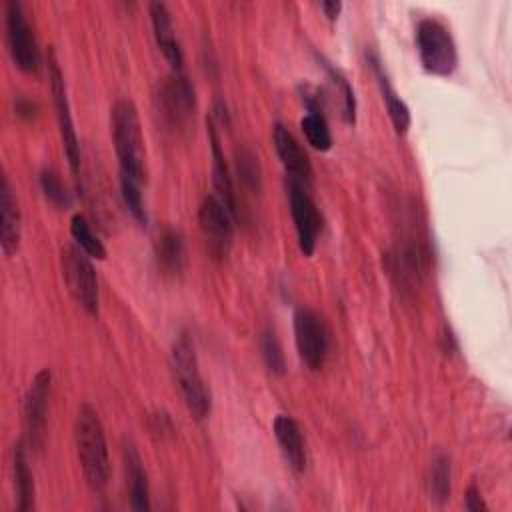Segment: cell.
I'll list each match as a JSON object with an SVG mask.
<instances>
[{
    "mask_svg": "<svg viewBox=\"0 0 512 512\" xmlns=\"http://www.w3.org/2000/svg\"><path fill=\"white\" fill-rule=\"evenodd\" d=\"M370 66L374 70V76H376V82H378V88H380V94H382V100H384V106H386V112H388V118L392 122V128L398 136H404L410 128V108L406 106V102L398 96V92L394 90L390 78L386 76L378 56H370Z\"/></svg>",
    "mask_w": 512,
    "mask_h": 512,
    "instance_id": "cell-18",
    "label": "cell"
},
{
    "mask_svg": "<svg viewBox=\"0 0 512 512\" xmlns=\"http://www.w3.org/2000/svg\"><path fill=\"white\" fill-rule=\"evenodd\" d=\"M110 132L118 158V176L144 184V138L132 100L122 98L112 106Z\"/></svg>",
    "mask_w": 512,
    "mask_h": 512,
    "instance_id": "cell-2",
    "label": "cell"
},
{
    "mask_svg": "<svg viewBox=\"0 0 512 512\" xmlns=\"http://www.w3.org/2000/svg\"><path fill=\"white\" fill-rule=\"evenodd\" d=\"M272 142H274L278 160H280L284 172L288 174V180L310 186L312 164H310L306 152L302 150V146L298 144V140L294 138V134L284 124L278 122V124H274V130H272Z\"/></svg>",
    "mask_w": 512,
    "mask_h": 512,
    "instance_id": "cell-12",
    "label": "cell"
},
{
    "mask_svg": "<svg viewBox=\"0 0 512 512\" xmlns=\"http://www.w3.org/2000/svg\"><path fill=\"white\" fill-rule=\"evenodd\" d=\"M14 108H16V114L26 118V120H30L34 116V112H36V106L30 100H26V98H18Z\"/></svg>",
    "mask_w": 512,
    "mask_h": 512,
    "instance_id": "cell-32",
    "label": "cell"
},
{
    "mask_svg": "<svg viewBox=\"0 0 512 512\" xmlns=\"http://www.w3.org/2000/svg\"><path fill=\"white\" fill-rule=\"evenodd\" d=\"M74 444L86 484L96 492L104 490L110 480L108 444L100 416L90 404L80 406L76 414Z\"/></svg>",
    "mask_w": 512,
    "mask_h": 512,
    "instance_id": "cell-1",
    "label": "cell"
},
{
    "mask_svg": "<svg viewBox=\"0 0 512 512\" xmlns=\"http://www.w3.org/2000/svg\"><path fill=\"white\" fill-rule=\"evenodd\" d=\"M300 128L306 142L314 150L328 152L332 148V134L322 110H308V114L300 120Z\"/></svg>",
    "mask_w": 512,
    "mask_h": 512,
    "instance_id": "cell-23",
    "label": "cell"
},
{
    "mask_svg": "<svg viewBox=\"0 0 512 512\" xmlns=\"http://www.w3.org/2000/svg\"><path fill=\"white\" fill-rule=\"evenodd\" d=\"M186 250L184 238L178 230L166 228L156 240V262L164 274H178L184 268Z\"/></svg>",
    "mask_w": 512,
    "mask_h": 512,
    "instance_id": "cell-21",
    "label": "cell"
},
{
    "mask_svg": "<svg viewBox=\"0 0 512 512\" xmlns=\"http://www.w3.org/2000/svg\"><path fill=\"white\" fill-rule=\"evenodd\" d=\"M428 498L436 504H444L450 498V460L436 456L428 470Z\"/></svg>",
    "mask_w": 512,
    "mask_h": 512,
    "instance_id": "cell-24",
    "label": "cell"
},
{
    "mask_svg": "<svg viewBox=\"0 0 512 512\" xmlns=\"http://www.w3.org/2000/svg\"><path fill=\"white\" fill-rule=\"evenodd\" d=\"M236 172H238V178L240 182L252 190V192H258L260 190V164H258V158L254 156L252 150L248 148H242L236 152Z\"/></svg>",
    "mask_w": 512,
    "mask_h": 512,
    "instance_id": "cell-26",
    "label": "cell"
},
{
    "mask_svg": "<svg viewBox=\"0 0 512 512\" xmlns=\"http://www.w3.org/2000/svg\"><path fill=\"white\" fill-rule=\"evenodd\" d=\"M208 136H210V148H212V182L218 192V198L224 202V206L236 214V192H234V182L230 168L226 164L222 146H220V136L216 132V126L212 120H208Z\"/></svg>",
    "mask_w": 512,
    "mask_h": 512,
    "instance_id": "cell-19",
    "label": "cell"
},
{
    "mask_svg": "<svg viewBox=\"0 0 512 512\" xmlns=\"http://www.w3.org/2000/svg\"><path fill=\"white\" fill-rule=\"evenodd\" d=\"M272 430H274V438H276L288 466L298 474L304 472L306 444H304V436H302L298 422L286 414H278L272 422Z\"/></svg>",
    "mask_w": 512,
    "mask_h": 512,
    "instance_id": "cell-16",
    "label": "cell"
},
{
    "mask_svg": "<svg viewBox=\"0 0 512 512\" xmlns=\"http://www.w3.org/2000/svg\"><path fill=\"white\" fill-rule=\"evenodd\" d=\"M12 480H14V494H16V510L28 512L34 508V478L28 468L26 450L22 442L14 444L12 450Z\"/></svg>",
    "mask_w": 512,
    "mask_h": 512,
    "instance_id": "cell-20",
    "label": "cell"
},
{
    "mask_svg": "<svg viewBox=\"0 0 512 512\" xmlns=\"http://www.w3.org/2000/svg\"><path fill=\"white\" fill-rule=\"evenodd\" d=\"M46 66H48V82H50V90H52V98H54V106H56V118H58L64 154H66L72 174H78L80 172V144H78V136H76V128H74V120H72L66 82H64V76L58 66L54 50H48Z\"/></svg>",
    "mask_w": 512,
    "mask_h": 512,
    "instance_id": "cell-7",
    "label": "cell"
},
{
    "mask_svg": "<svg viewBox=\"0 0 512 512\" xmlns=\"http://www.w3.org/2000/svg\"><path fill=\"white\" fill-rule=\"evenodd\" d=\"M60 268L64 284L74 298V302L90 316L98 314V278L92 258L82 252L76 244H68L60 252Z\"/></svg>",
    "mask_w": 512,
    "mask_h": 512,
    "instance_id": "cell-5",
    "label": "cell"
},
{
    "mask_svg": "<svg viewBox=\"0 0 512 512\" xmlns=\"http://www.w3.org/2000/svg\"><path fill=\"white\" fill-rule=\"evenodd\" d=\"M158 100L162 114L172 124H184L194 112V88L184 76V72H170V76L160 84Z\"/></svg>",
    "mask_w": 512,
    "mask_h": 512,
    "instance_id": "cell-13",
    "label": "cell"
},
{
    "mask_svg": "<svg viewBox=\"0 0 512 512\" xmlns=\"http://www.w3.org/2000/svg\"><path fill=\"white\" fill-rule=\"evenodd\" d=\"M52 390V374L48 368H42L32 378L24 402H22V420L28 444L34 450H40L46 436V418H48V400Z\"/></svg>",
    "mask_w": 512,
    "mask_h": 512,
    "instance_id": "cell-10",
    "label": "cell"
},
{
    "mask_svg": "<svg viewBox=\"0 0 512 512\" xmlns=\"http://www.w3.org/2000/svg\"><path fill=\"white\" fill-rule=\"evenodd\" d=\"M70 234H72L74 244L82 252H86L90 258H94V260H104L106 258V248H104L102 240L92 232L84 214H74L70 218Z\"/></svg>",
    "mask_w": 512,
    "mask_h": 512,
    "instance_id": "cell-22",
    "label": "cell"
},
{
    "mask_svg": "<svg viewBox=\"0 0 512 512\" xmlns=\"http://www.w3.org/2000/svg\"><path fill=\"white\" fill-rule=\"evenodd\" d=\"M416 52L422 68L440 78H448L458 68V48L456 42L446 28L436 18H422L416 24Z\"/></svg>",
    "mask_w": 512,
    "mask_h": 512,
    "instance_id": "cell-4",
    "label": "cell"
},
{
    "mask_svg": "<svg viewBox=\"0 0 512 512\" xmlns=\"http://www.w3.org/2000/svg\"><path fill=\"white\" fill-rule=\"evenodd\" d=\"M324 68H326L328 76L332 78L334 86L340 90L344 120H346L348 124H354V122H356V96H354V90H352L350 82L342 76V72H338V70H336L334 66H330L328 62H324Z\"/></svg>",
    "mask_w": 512,
    "mask_h": 512,
    "instance_id": "cell-29",
    "label": "cell"
},
{
    "mask_svg": "<svg viewBox=\"0 0 512 512\" xmlns=\"http://www.w3.org/2000/svg\"><path fill=\"white\" fill-rule=\"evenodd\" d=\"M122 456H124V472H126L130 506L136 512H148L150 510V488H148V476H146L142 458L132 442L124 444Z\"/></svg>",
    "mask_w": 512,
    "mask_h": 512,
    "instance_id": "cell-17",
    "label": "cell"
},
{
    "mask_svg": "<svg viewBox=\"0 0 512 512\" xmlns=\"http://www.w3.org/2000/svg\"><path fill=\"white\" fill-rule=\"evenodd\" d=\"M172 372L174 380L178 384L180 396L188 408V412L196 420H204L210 414L212 400H210V390L204 384V378L200 374L198 366V356L194 342L190 334L182 332L174 344H172Z\"/></svg>",
    "mask_w": 512,
    "mask_h": 512,
    "instance_id": "cell-3",
    "label": "cell"
},
{
    "mask_svg": "<svg viewBox=\"0 0 512 512\" xmlns=\"http://www.w3.org/2000/svg\"><path fill=\"white\" fill-rule=\"evenodd\" d=\"M294 342L308 370H320L328 356V330L324 320L310 308L294 312Z\"/></svg>",
    "mask_w": 512,
    "mask_h": 512,
    "instance_id": "cell-9",
    "label": "cell"
},
{
    "mask_svg": "<svg viewBox=\"0 0 512 512\" xmlns=\"http://www.w3.org/2000/svg\"><path fill=\"white\" fill-rule=\"evenodd\" d=\"M320 10L324 12V16L334 22L338 16H340V10H342V2L340 0H322L320 2Z\"/></svg>",
    "mask_w": 512,
    "mask_h": 512,
    "instance_id": "cell-31",
    "label": "cell"
},
{
    "mask_svg": "<svg viewBox=\"0 0 512 512\" xmlns=\"http://www.w3.org/2000/svg\"><path fill=\"white\" fill-rule=\"evenodd\" d=\"M120 196L128 212L134 216L136 222L146 224V210H144V200H142V182L120 178Z\"/></svg>",
    "mask_w": 512,
    "mask_h": 512,
    "instance_id": "cell-27",
    "label": "cell"
},
{
    "mask_svg": "<svg viewBox=\"0 0 512 512\" xmlns=\"http://www.w3.org/2000/svg\"><path fill=\"white\" fill-rule=\"evenodd\" d=\"M288 204L294 220V230L298 238V248L304 256H312L316 250V242L322 230L320 212L308 194V186L288 180Z\"/></svg>",
    "mask_w": 512,
    "mask_h": 512,
    "instance_id": "cell-11",
    "label": "cell"
},
{
    "mask_svg": "<svg viewBox=\"0 0 512 512\" xmlns=\"http://www.w3.org/2000/svg\"><path fill=\"white\" fill-rule=\"evenodd\" d=\"M40 190L44 194V198L56 206V208H66L70 206V196L62 184V180L58 178V174L54 170H42L40 172Z\"/></svg>",
    "mask_w": 512,
    "mask_h": 512,
    "instance_id": "cell-28",
    "label": "cell"
},
{
    "mask_svg": "<svg viewBox=\"0 0 512 512\" xmlns=\"http://www.w3.org/2000/svg\"><path fill=\"white\" fill-rule=\"evenodd\" d=\"M6 44L14 66L26 74H36L40 68V50L32 28L26 20L22 4L6 2Z\"/></svg>",
    "mask_w": 512,
    "mask_h": 512,
    "instance_id": "cell-6",
    "label": "cell"
},
{
    "mask_svg": "<svg viewBox=\"0 0 512 512\" xmlns=\"http://www.w3.org/2000/svg\"><path fill=\"white\" fill-rule=\"evenodd\" d=\"M260 350H262V360H264L268 372L274 374V376H282L286 372V358H284L282 346L276 338V332L272 328L262 330Z\"/></svg>",
    "mask_w": 512,
    "mask_h": 512,
    "instance_id": "cell-25",
    "label": "cell"
},
{
    "mask_svg": "<svg viewBox=\"0 0 512 512\" xmlns=\"http://www.w3.org/2000/svg\"><path fill=\"white\" fill-rule=\"evenodd\" d=\"M464 508L470 510V512H486L488 506L480 494V488L472 482L466 490V496H464Z\"/></svg>",
    "mask_w": 512,
    "mask_h": 512,
    "instance_id": "cell-30",
    "label": "cell"
},
{
    "mask_svg": "<svg viewBox=\"0 0 512 512\" xmlns=\"http://www.w3.org/2000/svg\"><path fill=\"white\" fill-rule=\"evenodd\" d=\"M232 212L224 206L218 196H204L198 208V224L206 242L208 252L222 260L228 256L234 242V220Z\"/></svg>",
    "mask_w": 512,
    "mask_h": 512,
    "instance_id": "cell-8",
    "label": "cell"
},
{
    "mask_svg": "<svg viewBox=\"0 0 512 512\" xmlns=\"http://www.w3.org/2000/svg\"><path fill=\"white\" fill-rule=\"evenodd\" d=\"M150 12V22H152V32H154V40L160 48V52L164 54L166 62L170 64L172 72H182V50L180 44L174 36V28H172V18L170 12L166 8L164 2H150L148 6Z\"/></svg>",
    "mask_w": 512,
    "mask_h": 512,
    "instance_id": "cell-15",
    "label": "cell"
},
{
    "mask_svg": "<svg viewBox=\"0 0 512 512\" xmlns=\"http://www.w3.org/2000/svg\"><path fill=\"white\" fill-rule=\"evenodd\" d=\"M22 236V216L18 208V200L14 198L8 176H2L0 188V244L4 256L16 254Z\"/></svg>",
    "mask_w": 512,
    "mask_h": 512,
    "instance_id": "cell-14",
    "label": "cell"
}]
</instances>
